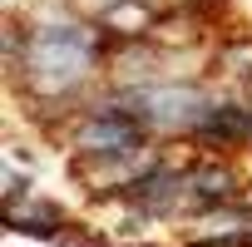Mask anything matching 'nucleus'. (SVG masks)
<instances>
[{
    "label": "nucleus",
    "instance_id": "obj_1",
    "mask_svg": "<svg viewBox=\"0 0 252 247\" xmlns=\"http://www.w3.org/2000/svg\"><path fill=\"white\" fill-rule=\"evenodd\" d=\"M119 50V40L99 25V20H79V15H35L30 20V40H25V60L10 74L25 94L55 99V104H74L79 89L104 69V60Z\"/></svg>",
    "mask_w": 252,
    "mask_h": 247
},
{
    "label": "nucleus",
    "instance_id": "obj_2",
    "mask_svg": "<svg viewBox=\"0 0 252 247\" xmlns=\"http://www.w3.org/2000/svg\"><path fill=\"white\" fill-rule=\"evenodd\" d=\"M154 144V134L134 114L124 109H109L104 99H89L79 109V119L69 124V149L74 158H89V154H129V149H144Z\"/></svg>",
    "mask_w": 252,
    "mask_h": 247
},
{
    "label": "nucleus",
    "instance_id": "obj_3",
    "mask_svg": "<svg viewBox=\"0 0 252 247\" xmlns=\"http://www.w3.org/2000/svg\"><path fill=\"white\" fill-rule=\"evenodd\" d=\"M5 227L40 237V242H60L64 227H69V213L55 198H20V203H5Z\"/></svg>",
    "mask_w": 252,
    "mask_h": 247
},
{
    "label": "nucleus",
    "instance_id": "obj_4",
    "mask_svg": "<svg viewBox=\"0 0 252 247\" xmlns=\"http://www.w3.org/2000/svg\"><path fill=\"white\" fill-rule=\"evenodd\" d=\"M188 188H193V198L208 213V208H222V203H237L242 198V173L232 163H222V158H198V163H188Z\"/></svg>",
    "mask_w": 252,
    "mask_h": 247
},
{
    "label": "nucleus",
    "instance_id": "obj_5",
    "mask_svg": "<svg viewBox=\"0 0 252 247\" xmlns=\"http://www.w3.org/2000/svg\"><path fill=\"white\" fill-rule=\"evenodd\" d=\"M218 69H227L237 79H252V40H237V45L218 50Z\"/></svg>",
    "mask_w": 252,
    "mask_h": 247
}]
</instances>
